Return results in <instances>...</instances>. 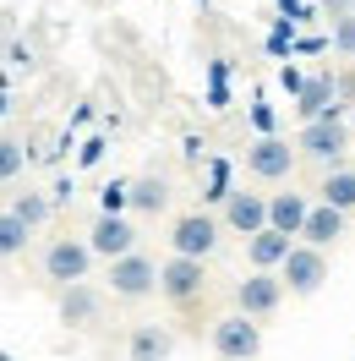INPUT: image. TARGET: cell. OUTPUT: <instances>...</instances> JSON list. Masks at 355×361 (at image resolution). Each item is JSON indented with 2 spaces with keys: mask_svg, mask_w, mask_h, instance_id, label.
I'll return each instance as SVG.
<instances>
[{
  "mask_svg": "<svg viewBox=\"0 0 355 361\" xmlns=\"http://www.w3.org/2000/svg\"><path fill=\"white\" fill-rule=\"evenodd\" d=\"M110 290H115V295H126V301L154 295V290H158V263H154V257H142V252L115 257V263H110Z\"/></svg>",
  "mask_w": 355,
  "mask_h": 361,
  "instance_id": "cell-5",
  "label": "cell"
},
{
  "mask_svg": "<svg viewBox=\"0 0 355 361\" xmlns=\"http://www.w3.org/2000/svg\"><path fill=\"white\" fill-rule=\"evenodd\" d=\"M273 274H279V285H285L289 295H317L323 285H328V257H323L317 247H306V241H295Z\"/></svg>",
  "mask_w": 355,
  "mask_h": 361,
  "instance_id": "cell-2",
  "label": "cell"
},
{
  "mask_svg": "<svg viewBox=\"0 0 355 361\" xmlns=\"http://www.w3.org/2000/svg\"><path fill=\"white\" fill-rule=\"evenodd\" d=\"M88 252L93 257H126V252H137V230L120 219V214H99L93 219V235H88Z\"/></svg>",
  "mask_w": 355,
  "mask_h": 361,
  "instance_id": "cell-10",
  "label": "cell"
},
{
  "mask_svg": "<svg viewBox=\"0 0 355 361\" xmlns=\"http://www.w3.org/2000/svg\"><path fill=\"white\" fill-rule=\"evenodd\" d=\"M246 170L257 180H285L295 170V148H289L285 137H257L251 148H246Z\"/></svg>",
  "mask_w": 355,
  "mask_h": 361,
  "instance_id": "cell-9",
  "label": "cell"
},
{
  "mask_svg": "<svg viewBox=\"0 0 355 361\" xmlns=\"http://www.w3.org/2000/svg\"><path fill=\"white\" fill-rule=\"evenodd\" d=\"M126 356H132V361H170V356H175V334H164L158 323H142V329H132Z\"/></svg>",
  "mask_w": 355,
  "mask_h": 361,
  "instance_id": "cell-14",
  "label": "cell"
},
{
  "mask_svg": "<svg viewBox=\"0 0 355 361\" xmlns=\"http://www.w3.org/2000/svg\"><path fill=\"white\" fill-rule=\"evenodd\" d=\"M344 126H350V137H355V110H350V115H344Z\"/></svg>",
  "mask_w": 355,
  "mask_h": 361,
  "instance_id": "cell-31",
  "label": "cell"
},
{
  "mask_svg": "<svg viewBox=\"0 0 355 361\" xmlns=\"http://www.w3.org/2000/svg\"><path fill=\"white\" fill-rule=\"evenodd\" d=\"M279 301H285V285H279V274H251V279H241L235 285V307H241V317H273L279 312Z\"/></svg>",
  "mask_w": 355,
  "mask_h": 361,
  "instance_id": "cell-7",
  "label": "cell"
},
{
  "mask_svg": "<svg viewBox=\"0 0 355 361\" xmlns=\"http://www.w3.org/2000/svg\"><path fill=\"white\" fill-rule=\"evenodd\" d=\"M170 247H175V257H208V252L219 247V219L213 214H180L175 230H170Z\"/></svg>",
  "mask_w": 355,
  "mask_h": 361,
  "instance_id": "cell-6",
  "label": "cell"
},
{
  "mask_svg": "<svg viewBox=\"0 0 355 361\" xmlns=\"http://www.w3.org/2000/svg\"><path fill=\"white\" fill-rule=\"evenodd\" d=\"M93 317H99V290H93L88 279H82V285H66V290H61V323L82 329Z\"/></svg>",
  "mask_w": 355,
  "mask_h": 361,
  "instance_id": "cell-15",
  "label": "cell"
},
{
  "mask_svg": "<svg viewBox=\"0 0 355 361\" xmlns=\"http://www.w3.org/2000/svg\"><path fill=\"white\" fill-rule=\"evenodd\" d=\"M301 235H306V247H333L339 235H344V214H333V208H323V203H311L306 208V219H301Z\"/></svg>",
  "mask_w": 355,
  "mask_h": 361,
  "instance_id": "cell-13",
  "label": "cell"
},
{
  "mask_svg": "<svg viewBox=\"0 0 355 361\" xmlns=\"http://www.w3.org/2000/svg\"><path fill=\"white\" fill-rule=\"evenodd\" d=\"M99 159H104V137H88L82 142V164H99Z\"/></svg>",
  "mask_w": 355,
  "mask_h": 361,
  "instance_id": "cell-28",
  "label": "cell"
},
{
  "mask_svg": "<svg viewBox=\"0 0 355 361\" xmlns=\"http://www.w3.org/2000/svg\"><path fill=\"white\" fill-rule=\"evenodd\" d=\"M350 17H355V0H350Z\"/></svg>",
  "mask_w": 355,
  "mask_h": 361,
  "instance_id": "cell-34",
  "label": "cell"
},
{
  "mask_svg": "<svg viewBox=\"0 0 355 361\" xmlns=\"http://www.w3.org/2000/svg\"><path fill=\"white\" fill-rule=\"evenodd\" d=\"M99 214H126V180H110L104 197H99Z\"/></svg>",
  "mask_w": 355,
  "mask_h": 361,
  "instance_id": "cell-26",
  "label": "cell"
},
{
  "mask_svg": "<svg viewBox=\"0 0 355 361\" xmlns=\"http://www.w3.org/2000/svg\"><path fill=\"white\" fill-rule=\"evenodd\" d=\"M27 235H33V230H27L23 219L0 214V257H17V252H27Z\"/></svg>",
  "mask_w": 355,
  "mask_h": 361,
  "instance_id": "cell-21",
  "label": "cell"
},
{
  "mask_svg": "<svg viewBox=\"0 0 355 361\" xmlns=\"http://www.w3.org/2000/svg\"><path fill=\"white\" fill-rule=\"evenodd\" d=\"M0 361H17V356H11V350H0Z\"/></svg>",
  "mask_w": 355,
  "mask_h": 361,
  "instance_id": "cell-32",
  "label": "cell"
},
{
  "mask_svg": "<svg viewBox=\"0 0 355 361\" xmlns=\"http://www.w3.org/2000/svg\"><path fill=\"white\" fill-rule=\"evenodd\" d=\"M88 269H93V252H88V241H55V247L44 252V274L66 290V285H82L88 279Z\"/></svg>",
  "mask_w": 355,
  "mask_h": 361,
  "instance_id": "cell-8",
  "label": "cell"
},
{
  "mask_svg": "<svg viewBox=\"0 0 355 361\" xmlns=\"http://www.w3.org/2000/svg\"><path fill=\"white\" fill-rule=\"evenodd\" d=\"M11 219H23L27 230H39L49 219V197H39V192H23L17 203H11Z\"/></svg>",
  "mask_w": 355,
  "mask_h": 361,
  "instance_id": "cell-20",
  "label": "cell"
},
{
  "mask_svg": "<svg viewBox=\"0 0 355 361\" xmlns=\"http://www.w3.org/2000/svg\"><path fill=\"white\" fill-rule=\"evenodd\" d=\"M279 88H285L289 99H295V93L306 88V71H295V66H285V71H279Z\"/></svg>",
  "mask_w": 355,
  "mask_h": 361,
  "instance_id": "cell-27",
  "label": "cell"
},
{
  "mask_svg": "<svg viewBox=\"0 0 355 361\" xmlns=\"http://www.w3.org/2000/svg\"><path fill=\"white\" fill-rule=\"evenodd\" d=\"M170 203V186H164V176H142L126 186V208H142V214H158V208Z\"/></svg>",
  "mask_w": 355,
  "mask_h": 361,
  "instance_id": "cell-19",
  "label": "cell"
},
{
  "mask_svg": "<svg viewBox=\"0 0 355 361\" xmlns=\"http://www.w3.org/2000/svg\"><path fill=\"white\" fill-rule=\"evenodd\" d=\"M333 110V77H306V88L295 93V115L301 121H317V115Z\"/></svg>",
  "mask_w": 355,
  "mask_h": 361,
  "instance_id": "cell-18",
  "label": "cell"
},
{
  "mask_svg": "<svg viewBox=\"0 0 355 361\" xmlns=\"http://www.w3.org/2000/svg\"><path fill=\"white\" fill-rule=\"evenodd\" d=\"M0 115H6V99H0Z\"/></svg>",
  "mask_w": 355,
  "mask_h": 361,
  "instance_id": "cell-33",
  "label": "cell"
},
{
  "mask_svg": "<svg viewBox=\"0 0 355 361\" xmlns=\"http://www.w3.org/2000/svg\"><path fill=\"white\" fill-rule=\"evenodd\" d=\"M323 17H333V23L350 17V0H323Z\"/></svg>",
  "mask_w": 355,
  "mask_h": 361,
  "instance_id": "cell-29",
  "label": "cell"
},
{
  "mask_svg": "<svg viewBox=\"0 0 355 361\" xmlns=\"http://www.w3.org/2000/svg\"><path fill=\"white\" fill-rule=\"evenodd\" d=\"M350 142H355V137H350V126H344V115L328 110V115H317V121H306V126H301V137H295V154L323 159V164H339Z\"/></svg>",
  "mask_w": 355,
  "mask_h": 361,
  "instance_id": "cell-1",
  "label": "cell"
},
{
  "mask_svg": "<svg viewBox=\"0 0 355 361\" xmlns=\"http://www.w3.org/2000/svg\"><path fill=\"white\" fill-rule=\"evenodd\" d=\"M202 290H208V269H202L197 257H170V263H158V295H164V301L186 307V301H197Z\"/></svg>",
  "mask_w": 355,
  "mask_h": 361,
  "instance_id": "cell-3",
  "label": "cell"
},
{
  "mask_svg": "<svg viewBox=\"0 0 355 361\" xmlns=\"http://www.w3.org/2000/svg\"><path fill=\"white\" fill-rule=\"evenodd\" d=\"M317 197H323V208H333V214H350L355 208V170L333 164L328 176H323V186H317Z\"/></svg>",
  "mask_w": 355,
  "mask_h": 361,
  "instance_id": "cell-17",
  "label": "cell"
},
{
  "mask_svg": "<svg viewBox=\"0 0 355 361\" xmlns=\"http://www.w3.org/2000/svg\"><path fill=\"white\" fill-rule=\"evenodd\" d=\"M213 350H219V361H251L263 350V329H257L251 317L230 312V317L213 323Z\"/></svg>",
  "mask_w": 355,
  "mask_h": 361,
  "instance_id": "cell-4",
  "label": "cell"
},
{
  "mask_svg": "<svg viewBox=\"0 0 355 361\" xmlns=\"http://www.w3.org/2000/svg\"><path fill=\"white\" fill-rule=\"evenodd\" d=\"M306 192H279V197H268V230H279V235H301V219H306Z\"/></svg>",
  "mask_w": 355,
  "mask_h": 361,
  "instance_id": "cell-12",
  "label": "cell"
},
{
  "mask_svg": "<svg viewBox=\"0 0 355 361\" xmlns=\"http://www.w3.org/2000/svg\"><path fill=\"white\" fill-rule=\"evenodd\" d=\"M333 110L339 115L355 110V71H339V77H333Z\"/></svg>",
  "mask_w": 355,
  "mask_h": 361,
  "instance_id": "cell-24",
  "label": "cell"
},
{
  "mask_svg": "<svg viewBox=\"0 0 355 361\" xmlns=\"http://www.w3.org/2000/svg\"><path fill=\"white\" fill-rule=\"evenodd\" d=\"M202 197H213V203H224V197H230V164H224V159H213V164H208V192H202Z\"/></svg>",
  "mask_w": 355,
  "mask_h": 361,
  "instance_id": "cell-23",
  "label": "cell"
},
{
  "mask_svg": "<svg viewBox=\"0 0 355 361\" xmlns=\"http://www.w3.org/2000/svg\"><path fill=\"white\" fill-rule=\"evenodd\" d=\"M333 49H339V55H355V17H339V23H333V39H328Z\"/></svg>",
  "mask_w": 355,
  "mask_h": 361,
  "instance_id": "cell-25",
  "label": "cell"
},
{
  "mask_svg": "<svg viewBox=\"0 0 355 361\" xmlns=\"http://www.w3.org/2000/svg\"><path fill=\"white\" fill-rule=\"evenodd\" d=\"M279 6H285V17H289V23H301V0H279Z\"/></svg>",
  "mask_w": 355,
  "mask_h": 361,
  "instance_id": "cell-30",
  "label": "cell"
},
{
  "mask_svg": "<svg viewBox=\"0 0 355 361\" xmlns=\"http://www.w3.org/2000/svg\"><path fill=\"white\" fill-rule=\"evenodd\" d=\"M27 164V148L17 142V137H0V180H17Z\"/></svg>",
  "mask_w": 355,
  "mask_h": 361,
  "instance_id": "cell-22",
  "label": "cell"
},
{
  "mask_svg": "<svg viewBox=\"0 0 355 361\" xmlns=\"http://www.w3.org/2000/svg\"><path fill=\"white\" fill-rule=\"evenodd\" d=\"M289 247H295V241H289V235H279V230H257V235H246L251 269H263V274H273V269H279Z\"/></svg>",
  "mask_w": 355,
  "mask_h": 361,
  "instance_id": "cell-16",
  "label": "cell"
},
{
  "mask_svg": "<svg viewBox=\"0 0 355 361\" xmlns=\"http://www.w3.org/2000/svg\"><path fill=\"white\" fill-rule=\"evenodd\" d=\"M224 225L235 230V235L268 230V197L263 192H230V197H224Z\"/></svg>",
  "mask_w": 355,
  "mask_h": 361,
  "instance_id": "cell-11",
  "label": "cell"
}]
</instances>
